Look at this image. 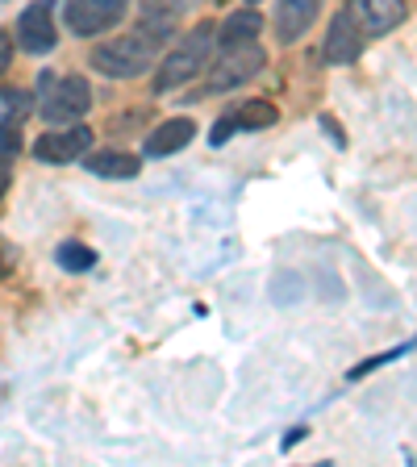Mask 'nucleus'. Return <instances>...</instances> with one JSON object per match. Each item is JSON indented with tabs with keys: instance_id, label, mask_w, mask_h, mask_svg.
<instances>
[{
	"instance_id": "12",
	"label": "nucleus",
	"mask_w": 417,
	"mask_h": 467,
	"mask_svg": "<svg viewBox=\"0 0 417 467\" xmlns=\"http://www.w3.org/2000/svg\"><path fill=\"white\" fill-rule=\"evenodd\" d=\"M196 126L188 121V117H172V121H163L159 130H151V138H146V155L151 159H163V155H175V150H184L188 142H193Z\"/></svg>"
},
{
	"instance_id": "5",
	"label": "nucleus",
	"mask_w": 417,
	"mask_h": 467,
	"mask_svg": "<svg viewBox=\"0 0 417 467\" xmlns=\"http://www.w3.org/2000/svg\"><path fill=\"white\" fill-rule=\"evenodd\" d=\"M363 42H368V34H363V26H360V13H355V5H347V9L334 13L330 29H326L321 58H326L330 67H347V63H355V58L363 55Z\"/></svg>"
},
{
	"instance_id": "17",
	"label": "nucleus",
	"mask_w": 417,
	"mask_h": 467,
	"mask_svg": "<svg viewBox=\"0 0 417 467\" xmlns=\"http://www.w3.org/2000/svg\"><path fill=\"white\" fill-rule=\"evenodd\" d=\"M21 155V121H0V167H13Z\"/></svg>"
},
{
	"instance_id": "4",
	"label": "nucleus",
	"mask_w": 417,
	"mask_h": 467,
	"mask_svg": "<svg viewBox=\"0 0 417 467\" xmlns=\"http://www.w3.org/2000/svg\"><path fill=\"white\" fill-rule=\"evenodd\" d=\"M42 117H47V126H76L84 121L88 105H92V88H88L84 76H42Z\"/></svg>"
},
{
	"instance_id": "14",
	"label": "nucleus",
	"mask_w": 417,
	"mask_h": 467,
	"mask_svg": "<svg viewBox=\"0 0 417 467\" xmlns=\"http://www.w3.org/2000/svg\"><path fill=\"white\" fill-rule=\"evenodd\" d=\"M263 29V17L255 13V5H246L243 13H234V17H225L222 26V47H238V42H255Z\"/></svg>"
},
{
	"instance_id": "2",
	"label": "nucleus",
	"mask_w": 417,
	"mask_h": 467,
	"mask_svg": "<svg viewBox=\"0 0 417 467\" xmlns=\"http://www.w3.org/2000/svg\"><path fill=\"white\" fill-rule=\"evenodd\" d=\"M88 63L109 79H134L159 63V42L146 38L142 29H138V34H117V38L100 42Z\"/></svg>"
},
{
	"instance_id": "16",
	"label": "nucleus",
	"mask_w": 417,
	"mask_h": 467,
	"mask_svg": "<svg viewBox=\"0 0 417 467\" xmlns=\"http://www.w3.org/2000/svg\"><path fill=\"white\" fill-rule=\"evenodd\" d=\"M58 263H63L68 272H88V267L97 263V251L84 243H63L58 246Z\"/></svg>"
},
{
	"instance_id": "18",
	"label": "nucleus",
	"mask_w": 417,
	"mask_h": 467,
	"mask_svg": "<svg viewBox=\"0 0 417 467\" xmlns=\"http://www.w3.org/2000/svg\"><path fill=\"white\" fill-rule=\"evenodd\" d=\"M26 113H29V92L5 88V92H0V121H21Z\"/></svg>"
},
{
	"instance_id": "19",
	"label": "nucleus",
	"mask_w": 417,
	"mask_h": 467,
	"mask_svg": "<svg viewBox=\"0 0 417 467\" xmlns=\"http://www.w3.org/2000/svg\"><path fill=\"white\" fill-rule=\"evenodd\" d=\"M13 267H17V251H13V246L5 243V238H0V280H5V275H9Z\"/></svg>"
},
{
	"instance_id": "9",
	"label": "nucleus",
	"mask_w": 417,
	"mask_h": 467,
	"mask_svg": "<svg viewBox=\"0 0 417 467\" xmlns=\"http://www.w3.org/2000/svg\"><path fill=\"white\" fill-rule=\"evenodd\" d=\"M318 13H321V0H280V9H276V38H280V47L301 38L305 29L318 21Z\"/></svg>"
},
{
	"instance_id": "10",
	"label": "nucleus",
	"mask_w": 417,
	"mask_h": 467,
	"mask_svg": "<svg viewBox=\"0 0 417 467\" xmlns=\"http://www.w3.org/2000/svg\"><path fill=\"white\" fill-rule=\"evenodd\" d=\"M180 17H184V0H142V26L138 29L163 47L175 29H180Z\"/></svg>"
},
{
	"instance_id": "3",
	"label": "nucleus",
	"mask_w": 417,
	"mask_h": 467,
	"mask_svg": "<svg viewBox=\"0 0 417 467\" xmlns=\"http://www.w3.org/2000/svg\"><path fill=\"white\" fill-rule=\"evenodd\" d=\"M267 55L259 50V42H238V47H217L214 63H209V76L201 84V97H217V92H230V88L246 84L251 76H259Z\"/></svg>"
},
{
	"instance_id": "7",
	"label": "nucleus",
	"mask_w": 417,
	"mask_h": 467,
	"mask_svg": "<svg viewBox=\"0 0 417 467\" xmlns=\"http://www.w3.org/2000/svg\"><path fill=\"white\" fill-rule=\"evenodd\" d=\"M88 146H92V130L84 126V121H76V126H55L47 130V134L34 142V155L42 159V163H76V159L88 155Z\"/></svg>"
},
{
	"instance_id": "8",
	"label": "nucleus",
	"mask_w": 417,
	"mask_h": 467,
	"mask_svg": "<svg viewBox=\"0 0 417 467\" xmlns=\"http://www.w3.org/2000/svg\"><path fill=\"white\" fill-rule=\"evenodd\" d=\"M55 5L50 0H34V5H26V13L17 17V47L29 50V55H47V50H55Z\"/></svg>"
},
{
	"instance_id": "1",
	"label": "nucleus",
	"mask_w": 417,
	"mask_h": 467,
	"mask_svg": "<svg viewBox=\"0 0 417 467\" xmlns=\"http://www.w3.org/2000/svg\"><path fill=\"white\" fill-rule=\"evenodd\" d=\"M217 47H222V29H217L214 21H201V26H196L193 34H188V38L163 58V63H159V71H155V92H172V88L193 84L201 71H209V63H214Z\"/></svg>"
},
{
	"instance_id": "6",
	"label": "nucleus",
	"mask_w": 417,
	"mask_h": 467,
	"mask_svg": "<svg viewBox=\"0 0 417 467\" xmlns=\"http://www.w3.org/2000/svg\"><path fill=\"white\" fill-rule=\"evenodd\" d=\"M130 0H68V29L79 38H97L126 17Z\"/></svg>"
},
{
	"instance_id": "22",
	"label": "nucleus",
	"mask_w": 417,
	"mask_h": 467,
	"mask_svg": "<svg viewBox=\"0 0 417 467\" xmlns=\"http://www.w3.org/2000/svg\"><path fill=\"white\" fill-rule=\"evenodd\" d=\"M246 5H259V0H246Z\"/></svg>"
},
{
	"instance_id": "21",
	"label": "nucleus",
	"mask_w": 417,
	"mask_h": 467,
	"mask_svg": "<svg viewBox=\"0 0 417 467\" xmlns=\"http://www.w3.org/2000/svg\"><path fill=\"white\" fill-rule=\"evenodd\" d=\"M9 171H13V167H0V196L9 192Z\"/></svg>"
},
{
	"instance_id": "15",
	"label": "nucleus",
	"mask_w": 417,
	"mask_h": 467,
	"mask_svg": "<svg viewBox=\"0 0 417 467\" xmlns=\"http://www.w3.org/2000/svg\"><path fill=\"white\" fill-rule=\"evenodd\" d=\"M234 117V126L238 130H272L276 126V105L272 100H246L243 109H238V113H230Z\"/></svg>"
},
{
	"instance_id": "20",
	"label": "nucleus",
	"mask_w": 417,
	"mask_h": 467,
	"mask_svg": "<svg viewBox=\"0 0 417 467\" xmlns=\"http://www.w3.org/2000/svg\"><path fill=\"white\" fill-rule=\"evenodd\" d=\"M13 63V38H9V29H0V76L9 71Z\"/></svg>"
},
{
	"instance_id": "11",
	"label": "nucleus",
	"mask_w": 417,
	"mask_h": 467,
	"mask_svg": "<svg viewBox=\"0 0 417 467\" xmlns=\"http://www.w3.org/2000/svg\"><path fill=\"white\" fill-rule=\"evenodd\" d=\"M355 13H360V26L368 38L389 34V29H397L409 17L405 0H355Z\"/></svg>"
},
{
	"instance_id": "13",
	"label": "nucleus",
	"mask_w": 417,
	"mask_h": 467,
	"mask_svg": "<svg viewBox=\"0 0 417 467\" xmlns=\"http://www.w3.org/2000/svg\"><path fill=\"white\" fill-rule=\"evenodd\" d=\"M84 167L92 175H105V180H130V175H138V159L126 155V150H97V155H88Z\"/></svg>"
}]
</instances>
